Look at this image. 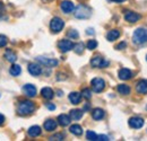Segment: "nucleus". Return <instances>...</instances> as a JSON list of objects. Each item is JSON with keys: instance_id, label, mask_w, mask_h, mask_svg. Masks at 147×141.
Listing matches in <instances>:
<instances>
[{"instance_id": "obj_36", "label": "nucleus", "mask_w": 147, "mask_h": 141, "mask_svg": "<svg viewBox=\"0 0 147 141\" xmlns=\"http://www.w3.org/2000/svg\"><path fill=\"white\" fill-rule=\"evenodd\" d=\"M97 140L98 141H108L110 140L108 136H104V134H101V136H97Z\"/></svg>"}, {"instance_id": "obj_17", "label": "nucleus", "mask_w": 147, "mask_h": 141, "mask_svg": "<svg viewBox=\"0 0 147 141\" xmlns=\"http://www.w3.org/2000/svg\"><path fill=\"white\" fill-rule=\"evenodd\" d=\"M41 95L45 99H52L53 96H55V93H53V90L50 88V87H44V88L41 90Z\"/></svg>"}, {"instance_id": "obj_34", "label": "nucleus", "mask_w": 147, "mask_h": 141, "mask_svg": "<svg viewBox=\"0 0 147 141\" xmlns=\"http://www.w3.org/2000/svg\"><path fill=\"white\" fill-rule=\"evenodd\" d=\"M68 36L71 37V38H77L78 37V32L75 31V30H71V31L68 32Z\"/></svg>"}, {"instance_id": "obj_2", "label": "nucleus", "mask_w": 147, "mask_h": 141, "mask_svg": "<svg viewBox=\"0 0 147 141\" xmlns=\"http://www.w3.org/2000/svg\"><path fill=\"white\" fill-rule=\"evenodd\" d=\"M34 109H35V104L31 101H22L17 107V112L19 115H28L33 113Z\"/></svg>"}, {"instance_id": "obj_37", "label": "nucleus", "mask_w": 147, "mask_h": 141, "mask_svg": "<svg viewBox=\"0 0 147 141\" xmlns=\"http://www.w3.org/2000/svg\"><path fill=\"white\" fill-rule=\"evenodd\" d=\"M47 107H48L49 109H51V111L55 109V106L53 105V104H49V103H48V104H47Z\"/></svg>"}, {"instance_id": "obj_4", "label": "nucleus", "mask_w": 147, "mask_h": 141, "mask_svg": "<svg viewBox=\"0 0 147 141\" xmlns=\"http://www.w3.org/2000/svg\"><path fill=\"white\" fill-rule=\"evenodd\" d=\"M63 27H65V21L61 18L55 17L52 18V20L50 21V30L53 33H60Z\"/></svg>"}, {"instance_id": "obj_14", "label": "nucleus", "mask_w": 147, "mask_h": 141, "mask_svg": "<svg viewBox=\"0 0 147 141\" xmlns=\"http://www.w3.org/2000/svg\"><path fill=\"white\" fill-rule=\"evenodd\" d=\"M119 78L121 80H129L132 78V72L127 68H122L119 70Z\"/></svg>"}, {"instance_id": "obj_25", "label": "nucleus", "mask_w": 147, "mask_h": 141, "mask_svg": "<svg viewBox=\"0 0 147 141\" xmlns=\"http://www.w3.org/2000/svg\"><path fill=\"white\" fill-rule=\"evenodd\" d=\"M69 131L75 134V136H82L83 134V128L79 125V124H74L70 126V129H69Z\"/></svg>"}, {"instance_id": "obj_31", "label": "nucleus", "mask_w": 147, "mask_h": 141, "mask_svg": "<svg viewBox=\"0 0 147 141\" xmlns=\"http://www.w3.org/2000/svg\"><path fill=\"white\" fill-rule=\"evenodd\" d=\"M86 46H87L88 50H94V49H96V46H97V42H96L95 40H90V41L87 42Z\"/></svg>"}, {"instance_id": "obj_22", "label": "nucleus", "mask_w": 147, "mask_h": 141, "mask_svg": "<svg viewBox=\"0 0 147 141\" xmlns=\"http://www.w3.org/2000/svg\"><path fill=\"white\" fill-rule=\"evenodd\" d=\"M5 58H6V60L7 61H9V62H11V63H14L16 60H17V55H16V53L14 52V51H11V50H6V52H5Z\"/></svg>"}, {"instance_id": "obj_39", "label": "nucleus", "mask_w": 147, "mask_h": 141, "mask_svg": "<svg viewBox=\"0 0 147 141\" xmlns=\"http://www.w3.org/2000/svg\"><path fill=\"white\" fill-rule=\"evenodd\" d=\"M86 33H87V34H91V35H93V34H94V31H93V28H88V30L86 31Z\"/></svg>"}, {"instance_id": "obj_20", "label": "nucleus", "mask_w": 147, "mask_h": 141, "mask_svg": "<svg viewBox=\"0 0 147 141\" xmlns=\"http://www.w3.org/2000/svg\"><path fill=\"white\" fill-rule=\"evenodd\" d=\"M58 122L61 126H67L70 124V116H68L66 114H60L58 116Z\"/></svg>"}, {"instance_id": "obj_26", "label": "nucleus", "mask_w": 147, "mask_h": 141, "mask_svg": "<svg viewBox=\"0 0 147 141\" xmlns=\"http://www.w3.org/2000/svg\"><path fill=\"white\" fill-rule=\"evenodd\" d=\"M117 89H118L119 94H121V95H129V94H130V87H129L128 85L121 84V85L118 86Z\"/></svg>"}, {"instance_id": "obj_32", "label": "nucleus", "mask_w": 147, "mask_h": 141, "mask_svg": "<svg viewBox=\"0 0 147 141\" xmlns=\"http://www.w3.org/2000/svg\"><path fill=\"white\" fill-rule=\"evenodd\" d=\"M7 43H8L7 37H6L5 35H0V48L6 46V45H7Z\"/></svg>"}, {"instance_id": "obj_7", "label": "nucleus", "mask_w": 147, "mask_h": 141, "mask_svg": "<svg viewBox=\"0 0 147 141\" xmlns=\"http://www.w3.org/2000/svg\"><path fill=\"white\" fill-rule=\"evenodd\" d=\"M74 45H75V44H74L70 40H61V41L58 43V48H59V50L63 53L71 51V50L74 49Z\"/></svg>"}, {"instance_id": "obj_3", "label": "nucleus", "mask_w": 147, "mask_h": 141, "mask_svg": "<svg viewBox=\"0 0 147 141\" xmlns=\"http://www.w3.org/2000/svg\"><path fill=\"white\" fill-rule=\"evenodd\" d=\"M74 10H75V17L78 19H86V18H90L92 15L90 7L85 5H78Z\"/></svg>"}, {"instance_id": "obj_9", "label": "nucleus", "mask_w": 147, "mask_h": 141, "mask_svg": "<svg viewBox=\"0 0 147 141\" xmlns=\"http://www.w3.org/2000/svg\"><path fill=\"white\" fill-rule=\"evenodd\" d=\"M60 8H61V10H62L65 14H70V13H73L74 9H75V5H74L73 1L65 0V1L61 2Z\"/></svg>"}, {"instance_id": "obj_16", "label": "nucleus", "mask_w": 147, "mask_h": 141, "mask_svg": "<svg viewBox=\"0 0 147 141\" xmlns=\"http://www.w3.org/2000/svg\"><path fill=\"white\" fill-rule=\"evenodd\" d=\"M69 101L71 102V104L74 105H77L80 103L82 101V94L80 93H77V91H73L69 94Z\"/></svg>"}, {"instance_id": "obj_44", "label": "nucleus", "mask_w": 147, "mask_h": 141, "mask_svg": "<svg viewBox=\"0 0 147 141\" xmlns=\"http://www.w3.org/2000/svg\"><path fill=\"white\" fill-rule=\"evenodd\" d=\"M146 109H147V106H146Z\"/></svg>"}, {"instance_id": "obj_21", "label": "nucleus", "mask_w": 147, "mask_h": 141, "mask_svg": "<svg viewBox=\"0 0 147 141\" xmlns=\"http://www.w3.org/2000/svg\"><path fill=\"white\" fill-rule=\"evenodd\" d=\"M43 126H44V129L47 131H53V130L57 129V122H55V120H52V119H49V120H47L44 122Z\"/></svg>"}, {"instance_id": "obj_8", "label": "nucleus", "mask_w": 147, "mask_h": 141, "mask_svg": "<svg viewBox=\"0 0 147 141\" xmlns=\"http://www.w3.org/2000/svg\"><path fill=\"white\" fill-rule=\"evenodd\" d=\"M36 60L43 66L45 67H49V68H53V67H57L58 66V60L55 59H50V58H43V56H38L36 58Z\"/></svg>"}, {"instance_id": "obj_15", "label": "nucleus", "mask_w": 147, "mask_h": 141, "mask_svg": "<svg viewBox=\"0 0 147 141\" xmlns=\"http://www.w3.org/2000/svg\"><path fill=\"white\" fill-rule=\"evenodd\" d=\"M136 90L138 94H143L145 95L147 94V80H140L137 83V86H136Z\"/></svg>"}, {"instance_id": "obj_27", "label": "nucleus", "mask_w": 147, "mask_h": 141, "mask_svg": "<svg viewBox=\"0 0 147 141\" xmlns=\"http://www.w3.org/2000/svg\"><path fill=\"white\" fill-rule=\"evenodd\" d=\"M9 72H10V75H11V76L17 77V76L20 75V72H22V68L19 67L18 64H13V66H11V68H10V70H9Z\"/></svg>"}, {"instance_id": "obj_29", "label": "nucleus", "mask_w": 147, "mask_h": 141, "mask_svg": "<svg viewBox=\"0 0 147 141\" xmlns=\"http://www.w3.org/2000/svg\"><path fill=\"white\" fill-rule=\"evenodd\" d=\"M74 50L77 54H82L84 51V44L83 43H77L76 45H74Z\"/></svg>"}, {"instance_id": "obj_6", "label": "nucleus", "mask_w": 147, "mask_h": 141, "mask_svg": "<svg viewBox=\"0 0 147 141\" xmlns=\"http://www.w3.org/2000/svg\"><path fill=\"white\" fill-rule=\"evenodd\" d=\"M92 85V89L95 93H101L103 91V89L105 88V81L102 79V78H94L91 83Z\"/></svg>"}, {"instance_id": "obj_42", "label": "nucleus", "mask_w": 147, "mask_h": 141, "mask_svg": "<svg viewBox=\"0 0 147 141\" xmlns=\"http://www.w3.org/2000/svg\"><path fill=\"white\" fill-rule=\"evenodd\" d=\"M0 8H2V3L1 2H0Z\"/></svg>"}, {"instance_id": "obj_38", "label": "nucleus", "mask_w": 147, "mask_h": 141, "mask_svg": "<svg viewBox=\"0 0 147 141\" xmlns=\"http://www.w3.org/2000/svg\"><path fill=\"white\" fill-rule=\"evenodd\" d=\"M5 122V116L2 115V114H0V125Z\"/></svg>"}, {"instance_id": "obj_23", "label": "nucleus", "mask_w": 147, "mask_h": 141, "mask_svg": "<svg viewBox=\"0 0 147 141\" xmlns=\"http://www.w3.org/2000/svg\"><path fill=\"white\" fill-rule=\"evenodd\" d=\"M119 37H120V31H118V30H111L110 32L107 34V38L110 42H113V41L118 40Z\"/></svg>"}, {"instance_id": "obj_1", "label": "nucleus", "mask_w": 147, "mask_h": 141, "mask_svg": "<svg viewBox=\"0 0 147 141\" xmlns=\"http://www.w3.org/2000/svg\"><path fill=\"white\" fill-rule=\"evenodd\" d=\"M132 41L135 44L142 45V44H146L147 43V28L144 27H139L137 28L134 34H132Z\"/></svg>"}, {"instance_id": "obj_19", "label": "nucleus", "mask_w": 147, "mask_h": 141, "mask_svg": "<svg viewBox=\"0 0 147 141\" xmlns=\"http://www.w3.org/2000/svg\"><path fill=\"white\" fill-rule=\"evenodd\" d=\"M104 115H105V113H104V111L102 108H95V109H93L92 116L94 120L100 121V120H102L104 117Z\"/></svg>"}, {"instance_id": "obj_13", "label": "nucleus", "mask_w": 147, "mask_h": 141, "mask_svg": "<svg viewBox=\"0 0 147 141\" xmlns=\"http://www.w3.org/2000/svg\"><path fill=\"white\" fill-rule=\"evenodd\" d=\"M28 72L32 76L37 77V76H40L42 73V68L38 64H36V63H30L28 64Z\"/></svg>"}, {"instance_id": "obj_33", "label": "nucleus", "mask_w": 147, "mask_h": 141, "mask_svg": "<svg viewBox=\"0 0 147 141\" xmlns=\"http://www.w3.org/2000/svg\"><path fill=\"white\" fill-rule=\"evenodd\" d=\"M63 138H65V136H63V134L58 133V134H55V136L50 137V140H63Z\"/></svg>"}, {"instance_id": "obj_40", "label": "nucleus", "mask_w": 147, "mask_h": 141, "mask_svg": "<svg viewBox=\"0 0 147 141\" xmlns=\"http://www.w3.org/2000/svg\"><path fill=\"white\" fill-rule=\"evenodd\" d=\"M112 1H114V2H123L126 0H112Z\"/></svg>"}, {"instance_id": "obj_30", "label": "nucleus", "mask_w": 147, "mask_h": 141, "mask_svg": "<svg viewBox=\"0 0 147 141\" xmlns=\"http://www.w3.org/2000/svg\"><path fill=\"white\" fill-rule=\"evenodd\" d=\"M82 97H84V98H86V99H91V98H92V91L88 88L83 89V91H82Z\"/></svg>"}, {"instance_id": "obj_24", "label": "nucleus", "mask_w": 147, "mask_h": 141, "mask_svg": "<svg viewBox=\"0 0 147 141\" xmlns=\"http://www.w3.org/2000/svg\"><path fill=\"white\" fill-rule=\"evenodd\" d=\"M69 116H70V119H73L75 121L80 120L83 117V111L82 109H71Z\"/></svg>"}, {"instance_id": "obj_43", "label": "nucleus", "mask_w": 147, "mask_h": 141, "mask_svg": "<svg viewBox=\"0 0 147 141\" xmlns=\"http://www.w3.org/2000/svg\"><path fill=\"white\" fill-rule=\"evenodd\" d=\"M146 60H147V55H146Z\"/></svg>"}, {"instance_id": "obj_10", "label": "nucleus", "mask_w": 147, "mask_h": 141, "mask_svg": "<svg viewBox=\"0 0 147 141\" xmlns=\"http://www.w3.org/2000/svg\"><path fill=\"white\" fill-rule=\"evenodd\" d=\"M143 125H144V120L142 117L135 116L129 120V126L132 129H140V128H143Z\"/></svg>"}, {"instance_id": "obj_12", "label": "nucleus", "mask_w": 147, "mask_h": 141, "mask_svg": "<svg viewBox=\"0 0 147 141\" xmlns=\"http://www.w3.org/2000/svg\"><path fill=\"white\" fill-rule=\"evenodd\" d=\"M23 91H24L25 95L28 96V97H34V96L36 95V88H35V86L32 85V84H26V85L23 87Z\"/></svg>"}, {"instance_id": "obj_18", "label": "nucleus", "mask_w": 147, "mask_h": 141, "mask_svg": "<svg viewBox=\"0 0 147 141\" xmlns=\"http://www.w3.org/2000/svg\"><path fill=\"white\" fill-rule=\"evenodd\" d=\"M41 132H42V130H41V128L37 126V125L31 126V128L28 129V131H27L28 136L32 137V138H36V137H38V136L41 134Z\"/></svg>"}, {"instance_id": "obj_11", "label": "nucleus", "mask_w": 147, "mask_h": 141, "mask_svg": "<svg viewBox=\"0 0 147 141\" xmlns=\"http://www.w3.org/2000/svg\"><path fill=\"white\" fill-rule=\"evenodd\" d=\"M140 18H142V16L135 11H126V14H125V19L129 23H136Z\"/></svg>"}, {"instance_id": "obj_35", "label": "nucleus", "mask_w": 147, "mask_h": 141, "mask_svg": "<svg viewBox=\"0 0 147 141\" xmlns=\"http://www.w3.org/2000/svg\"><path fill=\"white\" fill-rule=\"evenodd\" d=\"M126 46H127L126 42H121L120 44H118V45L115 46V49H117V50H123V49H126Z\"/></svg>"}, {"instance_id": "obj_28", "label": "nucleus", "mask_w": 147, "mask_h": 141, "mask_svg": "<svg viewBox=\"0 0 147 141\" xmlns=\"http://www.w3.org/2000/svg\"><path fill=\"white\" fill-rule=\"evenodd\" d=\"M86 138L90 141H97V134L93 131H87L86 132Z\"/></svg>"}, {"instance_id": "obj_41", "label": "nucleus", "mask_w": 147, "mask_h": 141, "mask_svg": "<svg viewBox=\"0 0 147 141\" xmlns=\"http://www.w3.org/2000/svg\"><path fill=\"white\" fill-rule=\"evenodd\" d=\"M58 96H62V91H61V90L58 91Z\"/></svg>"}, {"instance_id": "obj_5", "label": "nucleus", "mask_w": 147, "mask_h": 141, "mask_svg": "<svg viewBox=\"0 0 147 141\" xmlns=\"http://www.w3.org/2000/svg\"><path fill=\"white\" fill-rule=\"evenodd\" d=\"M91 64L94 68H105V67L109 66V61L104 60L100 55H95V56H93L92 60H91Z\"/></svg>"}]
</instances>
